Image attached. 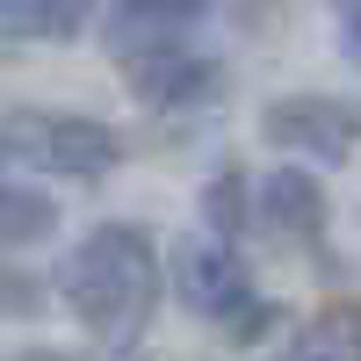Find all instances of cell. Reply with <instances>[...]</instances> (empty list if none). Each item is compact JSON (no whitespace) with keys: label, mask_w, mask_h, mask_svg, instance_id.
<instances>
[{"label":"cell","mask_w":361,"mask_h":361,"mask_svg":"<svg viewBox=\"0 0 361 361\" xmlns=\"http://www.w3.org/2000/svg\"><path fill=\"white\" fill-rule=\"evenodd\" d=\"M173 267H159L152 231L137 224H94L73 246V260L58 267V296L80 318L87 340H102L109 354H130L159 318V289Z\"/></svg>","instance_id":"1"},{"label":"cell","mask_w":361,"mask_h":361,"mask_svg":"<svg viewBox=\"0 0 361 361\" xmlns=\"http://www.w3.org/2000/svg\"><path fill=\"white\" fill-rule=\"evenodd\" d=\"M123 159L109 123L73 109H8V166L51 173V180H94Z\"/></svg>","instance_id":"2"},{"label":"cell","mask_w":361,"mask_h":361,"mask_svg":"<svg viewBox=\"0 0 361 361\" xmlns=\"http://www.w3.org/2000/svg\"><path fill=\"white\" fill-rule=\"evenodd\" d=\"M173 289H180V304H188L202 325H260V289H253V275H246V260H238V246L231 238H180L173 246Z\"/></svg>","instance_id":"3"},{"label":"cell","mask_w":361,"mask_h":361,"mask_svg":"<svg viewBox=\"0 0 361 361\" xmlns=\"http://www.w3.org/2000/svg\"><path fill=\"white\" fill-rule=\"evenodd\" d=\"M202 22H209V0H109L102 44H109V58L123 73H137V66H159V58L195 51Z\"/></svg>","instance_id":"4"},{"label":"cell","mask_w":361,"mask_h":361,"mask_svg":"<svg viewBox=\"0 0 361 361\" xmlns=\"http://www.w3.org/2000/svg\"><path fill=\"white\" fill-rule=\"evenodd\" d=\"M260 130L275 152H304V159H325L340 166L354 159L361 145V102H340V94H282L260 109Z\"/></svg>","instance_id":"5"},{"label":"cell","mask_w":361,"mask_h":361,"mask_svg":"<svg viewBox=\"0 0 361 361\" xmlns=\"http://www.w3.org/2000/svg\"><path fill=\"white\" fill-rule=\"evenodd\" d=\"M253 209H260V231H275L282 246H318V231H325V195L304 166H275L260 180Z\"/></svg>","instance_id":"6"},{"label":"cell","mask_w":361,"mask_h":361,"mask_svg":"<svg viewBox=\"0 0 361 361\" xmlns=\"http://www.w3.org/2000/svg\"><path fill=\"white\" fill-rule=\"evenodd\" d=\"M130 94L145 109H195V102L217 94V66L195 58V51H180V58H159V66H137L130 73Z\"/></svg>","instance_id":"7"},{"label":"cell","mask_w":361,"mask_h":361,"mask_svg":"<svg viewBox=\"0 0 361 361\" xmlns=\"http://www.w3.org/2000/svg\"><path fill=\"white\" fill-rule=\"evenodd\" d=\"M0 15H8L15 44H66L94 15V0H0Z\"/></svg>","instance_id":"8"},{"label":"cell","mask_w":361,"mask_h":361,"mask_svg":"<svg viewBox=\"0 0 361 361\" xmlns=\"http://www.w3.org/2000/svg\"><path fill=\"white\" fill-rule=\"evenodd\" d=\"M275 361H361V311H318Z\"/></svg>","instance_id":"9"},{"label":"cell","mask_w":361,"mask_h":361,"mask_svg":"<svg viewBox=\"0 0 361 361\" xmlns=\"http://www.w3.org/2000/svg\"><path fill=\"white\" fill-rule=\"evenodd\" d=\"M51 224H58V202L15 180L8 188V253H29L37 238H51Z\"/></svg>","instance_id":"10"},{"label":"cell","mask_w":361,"mask_h":361,"mask_svg":"<svg viewBox=\"0 0 361 361\" xmlns=\"http://www.w3.org/2000/svg\"><path fill=\"white\" fill-rule=\"evenodd\" d=\"M202 217H209L217 238H238L246 217H253V209H246V180H238V173H217V180L202 188Z\"/></svg>","instance_id":"11"},{"label":"cell","mask_w":361,"mask_h":361,"mask_svg":"<svg viewBox=\"0 0 361 361\" xmlns=\"http://www.w3.org/2000/svg\"><path fill=\"white\" fill-rule=\"evenodd\" d=\"M333 8V37H340V51L361 66V0H325Z\"/></svg>","instance_id":"12"},{"label":"cell","mask_w":361,"mask_h":361,"mask_svg":"<svg viewBox=\"0 0 361 361\" xmlns=\"http://www.w3.org/2000/svg\"><path fill=\"white\" fill-rule=\"evenodd\" d=\"M15 361H87V354H51V347H37V354H15Z\"/></svg>","instance_id":"13"}]
</instances>
